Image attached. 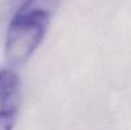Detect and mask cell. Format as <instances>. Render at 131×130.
Masks as SVG:
<instances>
[{"instance_id": "obj_1", "label": "cell", "mask_w": 131, "mask_h": 130, "mask_svg": "<svg viewBox=\"0 0 131 130\" xmlns=\"http://www.w3.org/2000/svg\"><path fill=\"white\" fill-rule=\"evenodd\" d=\"M60 0H24L14 13L5 36V57L22 65L43 42Z\"/></svg>"}, {"instance_id": "obj_2", "label": "cell", "mask_w": 131, "mask_h": 130, "mask_svg": "<svg viewBox=\"0 0 131 130\" xmlns=\"http://www.w3.org/2000/svg\"><path fill=\"white\" fill-rule=\"evenodd\" d=\"M22 103V82L12 69L0 70V130H13Z\"/></svg>"}]
</instances>
